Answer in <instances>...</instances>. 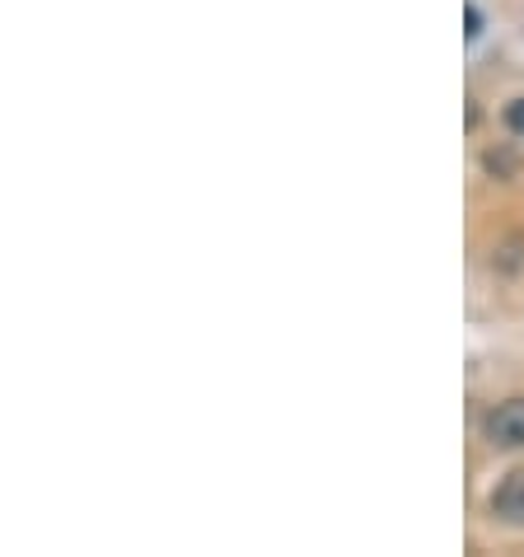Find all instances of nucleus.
Wrapping results in <instances>:
<instances>
[{
  "instance_id": "7ed1b4c3",
  "label": "nucleus",
  "mask_w": 524,
  "mask_h": 557,
  "mask_svg": "<svg viewBox=\"0 0 524 557\" xmlns=\"http://www.w3.org/2000/svg\"><path fill=\"white\" fill-rule=\"evenodd\" d=\"M501 122H506V127H511L515 136H524V99H511V103H506Z\"/></svg>"
},
{
  "instance_id": "20e7f679",
  "label": "nucleus",
  "mask_w": 524,
  "mask_h": 557,
  "mask_svg": "<svg viewBox=\"0 0 524 557\" xmlns=\"http://www.w3.org/2000/svg\"><path fill=\"white\" fill-rule=\"evenodd\" d=\"M464 24H469V28H464L469 38H477V34H483V14H477V5H469V10H464Z\"/></svg>"
},
{
  "instance_id": "f257e3e1",
  "label": "nucleus",
  "mask_w": 524,
  "mask_h": 557,
  "mask_svg": "<svg viewBox=\"0 0 524 557\" xmlns=\"http://www.w3.org/2000/svg\"><path fill=\"white\" fill-rule=\"evenodd\" d=\"M483 441L497 450H524V398H506L483 417Z\"/></svg>"
},
{
  "instance_id": "f03ea898",
  "label": "nucleus",
  "mask_w": 524,
  "mask_h": 557,
  "mask_svg": "<svg viewBox=\"0 0 524 557\" xmlns=\"http://www.w3.org/2000/svg\"><path fill=\"white\" fill-rule=\"evenodd\" d=\"M491 516L506 524H524V469H511L501 478V487L491 492Z\"/></svg>"
}]
</instances>
